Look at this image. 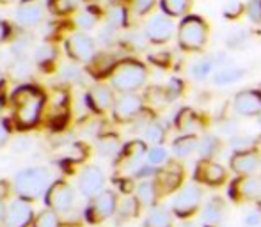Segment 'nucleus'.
I'll list each match as a JSON object with an SVG mask.
<instances>
[{
	"label": "nucleus",
	"instance_id": "nucleus-31",
	"mask_svg": "<svg viewBox=\"0 0 261 227\" xmlns=\"http://www.w3.org/2000/svg\"><path fill=\"white\" fill-rule=\"evenodd\" d=\"M34 227H61V220H59L55 210H45L39 213V217L36 218Z\"/></svg>",
	"mask_w": 261,
	"mask_h": 227
},
{
	"label": "nucleus",
	"instance_id": "nucleus-26",
	"mask_svg": "<svg viewBox=\"0 0 261 227\" xmlns=\"http://www.w3.org/2000/svg\"><path fill=\"white\" fill-rule=\"evenodd\" d=\"M158 186L155 181H142L141 185L137 186V199L141 204H144V206H151L153 203L156 201L158 197Z\"/></svg>",
	"mask_w": 261,
	"mask_h": 227
},
{
	"label": "nucleus",
	"instance_id": "nucleus-39",
	"mask_svg": "<svg viewBox=\"0 0 261 227\" xmlns=\"http://www.w3.org/2000/svg\"><path fill=\"white\" fill-rule=\"evenodd\" d=\"M148 162L151 163V165H164V163L167 162V151H165L164 148H160V146L149 149L148 151Z\"/></svg>",
	"mask_w": 261,
	"mask_h": 227
},
{
	"label": "nucleus",
	"instance_id": "nucleus-34",
	"mask_svg": "<svg viewBox=\"0 0 261 227\" xmlns=\"http://www.w3.org/2000/svg\"><path fill=\"white\" fill-rule=\"evenodd\" d=\"M79 6V0H48L50 11L55 14H68Z\"/></svg>",
	"mask_w": 261,
	"mask_h": 227
},
{
	"label": "nucleus",
	"instance_id": "nucleus-51",
	"mask_svg": "<svg viewBox=\"0 0 261 227\" xmlns=\"http://www.w3.org/2000/svg\"><path fill=\"white\" fill-rule=\"evenodd\" d=\"M0 83H2V73H0Z\"/></svg>",
	"mask_w": 261,
	"mask_h": 227
},
{
	"label": "nucleus",
	"instance_id": "nucleus-16",
	"mask_svg": "<svg viewBox=\"0 0 261 227\" xmlns=\"http://www.w3.org/2000/svg\"><path fill=\"white\" fill-rule=\"evenodd\" d=\"M183 181V169L178 163H171L165 169L156 172V186L160 193H171L176 190Z\"/></svg>",
	"mask_w": 261,
	"mask_h": 227
},
{
	"label": "nucleus",
	"instance_id": "nucleus-30",
	"mask_svg": "<svg viewBox=\"0 0 261 227\" xmlns=\"http://www.w3.org/2000/svg\"><path fill=\"white\" fill-rule=\"evenodd\" d=\"M213 71V61H210V59H201V61H197L196 64L192 66V69H190V75H192V78L196 80H206L210 75H212Z\"/></svg>",
	"mask_w": 261,
	"mask_h": 227
},
{
	"label": "nucleus",
	"instance_id": "nucleus-10",
	"mask_svg": "<svg viewBox=\"0 0 261 227\" xmlns=\"http://www.w3.org/2000/svg\"><path fill=\"white\" fill-rule=\"evenodd\" d=\"M233 107L238 116L252 117L259 116L261 112V91L258 89H245L234 96Z\"/></svg>",
	"mask_w": 261,
	"mask_h": 227
},
{
	"label": "nucleus",
	"instance_id": "nucleus-19",
	"mask_svg": "<svg viewBox=\"0 0 261 227\" xmlns=\"http://www.w3.org/2000/svg\"><path fill=\"white\" fill-rule=\"evenodd\" d=\"M226 206L220 197H212L203 206V224L204 227H217L222 222Z\"/></svg>",
	"mask_w": 261,
	"mask_h": 227
},
{
	"label": "nucleus",
	"instance_id": "nucleus-7",
	"mask_svg": "<svg viewBox=\"0 0 261 227\" xmlns=\"http://www.w3.org/2000/svg\"><path fill=\"white\" fill-rule=\"evenodd\" d=\"M117 208V197L112 190H101L98 195H94L93 204L87 210V217L91 222L98 224V222H103L109 217H112L114 211Z\"/></svg>",
	"mask_w": 261,
	"mask_h": 227
},
{
	"label": "nucleus",
	"instance_id": "nucleus-37",
	"mask_svg": "<svg viewBox=\"0 0 261 227\" xmlns=\"http://www.w3.org/2000/svg\"><path fill=\"white\" fill-rule=\"evenodd\" d=\"M245 13L252 23L261 25V0H249L245 4Z\"/></svg>",
	"mask_w": 261,
	"mask_h": 227
},
{
	"label": "nucleus",
	"instance_id": "nucleus-15",
	"mask_svg": "<svg viewBox=\"0 0 261 227\" xmlns=\"http://www.w3.org/2000/svg\"><path fill=\"white\" fill-rule=\"evenodd\" d=\"M196 179L199 183H204V185L219 186L226 181V169L215 162L201 160V163L196 169Z\"/></svg>",
	"mask_w": 261,
	"mask_h": 227
},
{
	"label": "nucleus",
	"instance_id": "nucleus-32",
	"mask_svg": "<svg viewBox=\"0 0 261 227\" xmlns=\"http://www.w3.org/2000/svg\"><path fill=\"white\" fill-rule=\"evenodd\" d=\"M96 20H98V14L94 13L93 9H86L75 18V23H76V27L82 29V31H91V29L96 25Z\"/></svg>",
	"mask_w": 261,
	"mask_h": 227
},
{
	"label": "nucleus",
	"instance_id": "nucleus-12",
	"mask_svg": "<svg viewBox=\"0 0 261 227\" xmlns=\"http://www.w3.org/2000/svg\"><path fill=\"white\" fill-rule=\"evenodd\" d=\"M32 220V208L27 199H16L7 206L4 227H27Z\"/></svg>",
	"mask_w": 261,
	"mask_h": 227
},
{
	"label": "nucleus",
	"instance_id": "nucleus-17",
	"mask_svg": "<svg viewBox=\"0 0 261 227\" xmlns=\"http://www.w3.org/2000/svg\"><path fill=\"white\" fill-rule=\"evenodd\" d=\"M261 160H259V155L256 151H238L237 155L231 158L229 165L237 174H244V176H251L258 171Z\"/></svg>",
	"mask_w": 261,
	"mask_h": 227
},
{
	"label": "nucleus",
	"instance_id": "nucleus-29",
	"mask_svg": "<svg viewBox=\"0 0 261 227\" xmlns=\"http://www.w3.org/2000/svg\"><path fill=\"white\" fill-rule=\"evenodd\" d=\"M107 18H109V23L112 27H124L128 21V11L123 4H112L109 7V13H107Z\"/></svg>",
	"mask_w": 261,
	"mask_h": 227
},
{
	"label": "nucleus",
	"instance_id": "nucleus-44",
	"mask_svg": "<svg viewBox=\"0 0 261 227\" xmlns=\"http://www.w3.org/2000/svg\"><path fill=\"white\" fill-rule=\"evenodd\" d=\"M153 6H155V0H135L134 2L135 13L137 14H148L153 9Z\"/></svg>",
	"mask_w": 261,
	"mask_h": 227
},
{
	"label": "nucleus",
	"instance_id": "nucleus-52",
	"mask_svg": "<svg viewBox=\"0 0 261 227\" xmlns=\"http://www.w3.org/2000/svg\"><path fill=\"white\" fill-rule=\"evenodd\" d=\"M259 124H261V112H259Z\"/></svg>",
	"mask_w": 261,
	"mask_h": 227
},
{
	"label": "nucleus",
	"instance_id": "nucleus-6",
	"mask_svg": "<svg viewBox=\"0 0 261 227\" xmlns=\"http://www.w3.org/2000/svg\"><path fill=\"white\" fill-rule=\"evenodd\" d=\"M172 34H174V23L171 16H167L165 13L149 18L144 27V36L153 45H164L172 38Z\"/></svg>",
	"mask_w": 261,
	"mask_h": 227
},
{
	"label": "nucleus",
	"instance_id": "nucleus-35",
	"mask_svg": "<svg viewBox=\"0 0 261 227\" xmlns=\"http://www.w3.org/2000/svg\"><path fill=\"white\" fill-rule=\"evenodd\" d=\"M144 137L148 138L149 142L160 144V142H164V138H165V128L162 126L160 123H149L148 126H146Z\"/></svg>",
	"mask_w": 261,
	"mask_h": 227
},
{
	"label": "nucleus",
	"instance_id": "nucleus-40",
	"mask_svg": "<svg viewBox=\"0 0 261 227\" xmlns=\"http://www.w3.org/2000/svg\"><path fill=\"white\" fill-rule=\"evenodd\" d=\"M254 137H233L229 142V146L234 151H247L254 146Z\"/></svg>",
	"mask_w": 261,
	"mask_h": 227
},
{
	"label": "nucleus",
	"instance_id": "nucleus-1",
	"mask_svg": "<svg viewBox=\"0 0 261 227\" xmlns=\"http://www.w3.org/2000/svg\"><path fill=\"white\" fill-rule=\"evenodd\" d=\"M11 100H13L14 108V121L21 130L34 126L38 123L43 110V103H45V96L41 91L31 86H21L20 89L14 91Z\"/></svg>",
	"mask_w": 261,
	"mask_h": 227
},
{
	"label": "nucleus",
	"instance_id": "nucleus-47",
	"mask_svg": "<svg viewBox=\"0 0 261 227\" xmlns=\"http://www.w3.org/2000/svg\"><path fill=\"white\" fill-rule=\"evenodd\" d=\"M7 138H9V130H7V124H6V121L0 119V148L6 144Z\"/></svg>",
	"mask_w": 261,
	"mask_h": 227
},
{
	"label": "nucleus",
	"instance_id": "nucleus-33",
	"mask_svg": "<svg viewBox=\"0 0 261 227\" xmlns=\"http://www.w3.org/2000/svg\"><path fill=\"white\" fill-rule=\"evenodd\" d=\"M244 11H245V4L242 0H227L222 7V14L227 20H234L240 14H244Z\"/></svg>",
	"mask_w": 261,
	"mask_h": 227
},
{
	"label": "nucleus",
	"instance_id": "nucleus-20",
	"mask_svg": "<svg viewBox=\"0 0 261 227\" xmlns=\"http://www.w3.org/2000/svg\"><path fill=\"white\" fill-rule=\"evenodd\" d=\"M87 101H89V105L93 107L94 112H105L112 107L114 94L109 87L96 86L89 91V94H87Z\"/></svg>",
	"mask_w": 261,
	"mask_h": 227
},
{
	"label": "nucleus",
	"instance_id": "nucleus-43",
	"mask_svg": "<svg viewBox=\"0 0 261 227\" xmlns=\"http://www.w3.org/2000/svg\"><path fill=\"white\" fill-rule=\"evenodd\" d=\"M245 45H247L245 32H233V34L227 38V46H229V48H244Z\"/></svg>",
	"mask_w": 261,
	"mask_h": 227
},
{
	"label": "nucleus",
	"instance_id": "nucleus-42",
	"mask_svg": "<svg viewBox=\"0 0 261 227\" xmlns=\"http://www.w3.org/2000/svg\"><path fill=\"white\" fill-rule=\"evenodd\" d=\"M11 75H13L14 78H18V80L25 78V76L29 75V66H27V62H25L21 57L18 59V61L14 62L13 66H11Z\"/></svg>",
	"mask_w": 261,
	"mask_h": 227
},
{
	"label": "nucleus",
	"instance_id": "nucleus-25",
	"mask_svg": "<svg viewBox=\"0 0 261 227\" xmlns=\"http://www.w3.org/2000/svg\"><path fill=\"white\" fill-rule=\"evenodd\" d=\"M172 151H174V155L179 156V158H185L190 153L197 151L196 137H194V135H183V137L176 138V140L172 142Z\"/></svg>",
	"mask_w": 261,
	"mask_h": 227
},
{
	"label": "nucleus",
	"instance_id": "nucleus-41",
	"mask_svg": "<svg viewBox=\"0 0 261 227\" xmlns=\"http://www.w3.org/2000/svg\"><path fill=\"white\" fill-rule=\"evenodd\" d=\"M119 144H117V138L116 137H105L98 142V149H100L101 155H114L117 151Z\"/></svg>",
	"mask_w": 261,
	"mask_h": 227
},
{
	"label": "nucleus",
	"instance_id": "nucleus-22",
	"mask_svg": "<svg viewBox=\"0 0 261 227\" xmlns=\"http://www.w3.org/2000/svg\"><path fill=\"white\" fill-rule=\"evenodd\" d=\"M146 155V144L141 140H134L123 149V160L128 169L137 171L141 167V160Z\"/></svg>",
	"mask_w": 261,
	"mask_h": 227
},
{
	"label": "nucleus",
	"instance_id": "nucleus-36",
	"mask_svg": "<svg viewBox=\"0 0 261 227\" xmlns=\"http://www.w3.org/2000/svg\"><path fill=\"white\" fill-rule=\"evenodd\" d=\"M55 55H57V52H55V48L52 45H41L36 48V62L38 64H46V62H52Z\"/></svg>",
	"mask_w": 261,
	"mask_h": 227
},
{
	"label": "nucleus",
	"instance_id": "nucleus-45",
	"mask_svg": "<svg viewBox=\"0 0 261 227\" xmlns=\"http://www.w3.org/2000/svg\"><path fill=\"white\" fill-rule=\"evenodd\" d=\"M261 222V215L259 211H251V213L247 215V217L244 218V224L247 227H258Z\"/></svg>",
	"mask_w": 261,
	"mask_h": 227
},
{
	"label": "nucleus",
	"instance_id": "nucleus-11",
	"mask_svg": "<svg viewBox=\"0 0 261 227\" xmlns=\"http://www.w3.org/2000/svg\"><path fill=\"white\" fill-rule=\"evenodd\" d=\"M73 188L66 181H55L46 192V203L55 211H66L73 206Z\"/></svg>",
	"mask_w": 261,
	"mask_h": 227
},
{
	"label": "nucleus",
	"instance_id": "nucleus-49",
	"mask_svg": "<svg viewBox=\"0 0 261 227\" xmlns=\"http://www.w3.org/2000/svg\"><path fill=\"white\" fill-rule=\"evenodd\" d=\"M6 211H7V208H6V203H4L2 199H0V222L6 218Z\"/></svg>",
	"mask_w": 261,
	"mask_h": 227
},
{
	"label": "nucleus",
	"instance_id": "nucleus-23",
	"mask_svg": "<svg viewBox=\"0 0 261 227\" xmlns=\"http://www.w3.org/2000/svg\"><path fill=\"white\" fill-rule=\"evenodd\" d=\"M245 75L244 68H231V66H226V68H220L219 71L213 75V82L217 86H229V83H234L238 80H242Z\"/></svg>",
	"mask_w": 261,
	"mask_h": 227
},
{
	"label": "nucleus",
	"instance_id": "nucleus-5",
	"mask_svg": "<svg viewBox=\"0 0 261 227\" xmlns=\"http://www.w3.org/2000/svg\"><path fill=\"white\" fill-rule=\"evenodd\" d=\"M203 192L197 185H187L176 193L172 201V213L179 218H189L199 210Z\"/></svg>",
	"mask_w": 261,
	"mask_h": 227
},
{
	"label": "nucleus",
	"instance_id": "nucleus-28",
	"mask_svg": "<svg viewBox=\"0 0 261 227\" xmlns=\"http://www.w3.org/2000/svg\"><path fill=\"white\" fill-rule=\"evenodd\" d=\"M217 151H219V138L215 135H204L197 142V153H199L201 160H210Z\"/></svg>",
	"mask_w": 261,
	"mask_h": 227
},
{
	"label": "nucleus",
	"instance_id": "nucleus-8",
	"mask_svg": "<svg viewBox=\"0 0 261 227\" xmlns=\"http://www.w3.org/2000/svg\"><path fill=\"white\" fill-rule=\"evenodd\" d=\"M66 52L73 61L89 62L94 57V43L87 34L76 32V34L69 36L66 41Z\"/></svg>",
	"mask_w": 261,
	"mask_h": 227
},
{
	"label": "nucleus",
	"instance_id": "nucleus-2",
	"mask_svg": "<svg viewBox=\"0 0 261 227\" xmlns=\"http://www.w3.org/2000/svg\"><path fill=\"white\" fill-rule=\"evenodd\" d=\"M146 78H148L146 66L134 59H126V61L116 64L112 68V75H110L114 89L121 91V93H134V91L141 89L146 83Z\"/></svg>",
	"mask_w": 261,
	"mask_h": 227
},
{
	"label": "nucleus",
	"instance_id": "nucleus-18",
	"mask_svg": "<svg viewBox=\"0 0 261 227\" xmlns=\"http://www.w3.org/2000/svg\"><path fill=\"white\" fill-rule=\"evenodd\" d=\"M43 9L41 4L36 0H23L16 11V21L21 27H34L41 21Z\"/></svg>",
	"mask_w": 261,
	"mask_h": 227
},
{
	"label": "nucleus",
	"instance_id": "nucleus-13",
	"mask_svg": "<svg viewBox=\"0 0 261 227\" xmlns=\"http://www.w3.org/2000/svg\"><path fill=\"white\" fill-rule=\"evenodd\" d=\"M229 195L233 197L234 201L261 199V179L254 178L252 174L238 179L229 188Z\"/></svg>",
	"mask_w": 261,
	"mask_h": 227
},
{
	"label": "nucleus",
	"instance_id": "nucleus-27",
	"mask_svg": "<svg viewBox=\"0 0 261 227\" xmlns=\"http://www.w3.org/2000/svg\"><path fill=\"white\" fill-rule=\"evenodd\" d=\"M190 0H162L160 6L167 16L176 18V16H183V14L189 13L190 9Z\"/></svg>",
	"mask_w": 261,
	"mask_h": 227
},
{
	"label": "nucleus",
	"instance_id": "nucleus-48",
	"mask_svg": "<svg viewBox=\"0 0 261 227\" xmlns=\"http://www.w3.org/2000/svg\"><path fill=\"white\" fill-rule=\"evenodd\" d=\"M6 36H7V25L4 21H0V43L6 39Z\"/></svg>",
	"mask_w": 261,
	"mask_h": 227
},
{
	"label": "nucleus",
	"instance_id": "nucleus-9",
	"mask_svg": "<svg viewBox=\"0 0 261 227\" xmlns=\"http://www.w3.org/2000/svg\"><path fill=\"white\" fill-rule=\"evenodd\" d=\"M142 110L141 96L134 93H123V96L114 101V117L121 123L134 121Z\"/></svg>",
	"mask_w": 261,
	"mask_h": 227
},
{
	"label": "nucleus",
	"instance_id": "nucleus-50",
	"mask_svg": "<svg viewBox=\"0 0 261 227\" xmlns=\"http://www.w3.org/2000/svg\"><path fill=\"white\" fill-rule=\"evenodd\" d=\"M0 2H2V4H11L13 0H0Z\"/></svg>",
	"mask_w": 261,
	"mask_h": 227
},
{
	"label": "nucleus",
	"instance_id": "nucleus-24",
	"mask_svg": "<svg viewBox=\"0 0 261 227\" xmlns=\"http://www.w3.org/2000/svg\"><path fill=\"white\" fill-rule=\"evenodd\" d=\"M144 227H172V217L165 208L156 206L148 213Z\"/></svg>",
	"mask_w": 261,
	"mask_h": 227
},
{
	"label": "nucleus",
	"instance_id": "nucleus-4",
	"mask_svg": "<svg viewBox=\"0 0 261 227\" xmlns=\"http://www.w3.org/2000/svg\"><path fill=\"white\" fill-rule=\"evenodd\" d=\"M208 41V23L197 14H189L178 27V43L183 50L199 52Z\"/></svg>",
	"mask_w": 261,
	"mask_h": 227
},
{
	"label": "nucleus",
	"instance_id": "nucleus-14",
	"mask_svg": "<svg viewBox=\"0 0 261 227\" xmlns=\"http://www.w3.org/2000/svg\"><path fill=\"white\" fill-rule=\"evenodd\" d=\"M105 185V174L98 167H87L79 178V188L84 195L94 197L103 190Z\"/></svg>",
	"mask_w": 261,
	"mask_h": 227
},
{
	"label": "nucleus",
	"instance_id": "nucleus-46",
	"mask_svg": "<svg viewBox=\"0 0 261 227\" xmlns=\"http://www.w3.org/2000/svg\"><path fill=\"white\" fill-rule=\"evenodd\" d=\"M156 174V171L153 169V165L149 163L148 167H139L137 172H135V176H139V178H149V176Z\"/></svg>",
	"mask_w": 261,
	"mask_h": 227
},
{
	"label": "nucleus",
	"instance_id": "nucleus-38",
	"mask_svg": "<svg viewBox=\"0 0 261 227\" xmlns=\"http://www.w3.org/2000/svg\"><path fill=\"white\" fill-rule=\"evenodd\" d=\"M183 93V82L179 78H172L171 82L165 87V96H167V101H174L181 96Z\"/></svg>",
	"mask_w": 261,
	"mask_h": 227
},
{
	"label": "nucleus",
	"instance_id": "nucleus-21",
	"mask_svg": "<svg viewBox=\"0 0 261 227\" xmlns=\"http://www.w3.org/2000/svg\"><path fill=\"white\" fill-rule=\"evenodd\" d=\"M176 128H178L181 133L185 135H192L194 131H197L201 128V119L194 110L190 108H183L179 110V114L176 116Z\"/></svg>",
	"mask_w": 261,
	"mask_h": 227
},
{
	"label": "nucleus",
	"instance_id": "nucleus-3",
	"mask_svg": "<svg viewBox=\"0 0 261 227\" xmlns=\"http://www.w3.org/2000/svg\"><path fill=\"white\" fill-rule=\"evenodd\" d=\"M48 185H50V174L48 171L41 169V167L23 169L18 172L16 178H14V188H16L18 195L27 201L39 199L48 190Z\"/></svg>",
	"mask_w": 261,
	"mask_h": 227
}]
</instances>
